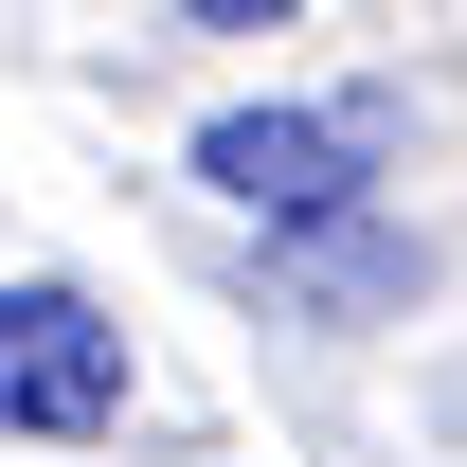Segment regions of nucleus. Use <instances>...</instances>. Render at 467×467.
Masks as SVG:
<instances>
[{"label":"nucleus","mask_w":467,"mask_h":467,"mask_svg":"<svg viewBox=\"0 0 467 467\" xmlns=\"http://www.w3.org/2000/svg\"><path fill=\"white\" fill-rule=\"evenodd\" d=\"M378 144H396V109H378V90H359V109H216V126H198V180H216V198H252L270 234H306V216H359Z\"/></svg>","instance_id":"obj_1"},{"label":"nucleus","mask_w":467,"mask_h":467,"mask_svg":"<svg viewBox=\"0 0 467 467\" xmlns=\"http://www.w3.org/2000/svg\"><path fill=\"white\" fill-rule=\"evenodd\" d=\"M0 431H36V450H90L126 431V324L90 288H0Z\"/></svg>","instance_id":"obj_2"},{"label":"nucleus","mask_w":467,"mask_h":467,"mask_svg":"<svg viewBox=\"0 0 467 467\" xmlns=\"http://www.w3.org/2000/svg\"><path fill=\"white\" fill-rule=\"evenodd\" d=\"M270 288H288L306 324H396V306L431 288V252H413L396 216H306V234H270Z\"/></svg>","instance_id":"obj_3"}]
</instances>
